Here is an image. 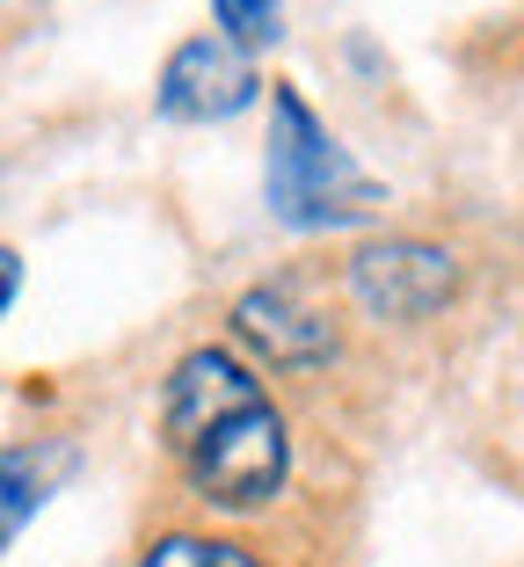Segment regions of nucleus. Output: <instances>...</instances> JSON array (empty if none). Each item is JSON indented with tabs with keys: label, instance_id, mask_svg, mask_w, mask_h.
<instances>
[{
	"label": "nucleus",
	"instance_id": "obj_10",
	"mask_svg": "<svg viewBox=\"0 0 524 567\" xmlns=\"http://www.w3.org/2000/svg\"><path fill=\"white\" fill-rule=\"evenodd\" d=\"M16 291H22V255H16V248H0V320H8Z\"/></svg>",
	"mask_w": 524,
	"mask_h": 567
},
{
	"label": "nucleus",
	"instance_id": "obj_9",
	"mask_svg": "<svg viewBox=\"0 0 524 567\" xmlns=\"http://www.w3.org/2000/svg\"><path fill=\"white\" fill-rule=\"evenodd\" d=\"M219 16V37L240 51H270L285 37V0H212Z\"/></svg>",
	"mask_w": 524,
	"mask_h": 567
},
{
	"label": "nucleus",
	"instance_id": "obj_3",
	"mask_svg": "<svg viewBox=\"0 0 524 567\" xmlns=\"http://www.w3.org/2000/svg\"><path fill=\"white\" fill-rule=\"evenodd\" d=\"M350 299L372 320H401V328L430 320L459 299V255L438 248V240H415V234L364 240L350 255Z\"/></svg>",
	"mask_w": 524,
	"mask_h": 567
},
{
	"label": "nucleus",
	"instance_id": "obj_4",
	"mask_svg": "<svg viewBox=\"0 0 524 567\" xmlns=\"http://www.w3.org/2000/svg\"><path fill=\"white\" fill-rule=\"evenodd\" d=\"M255 95H263L255 59L240 44H226L219 30L175 44L161 81H153V110L168 124H226V117H240V110H255Z\"/></svg>",
	"mask_w": 524,
	"mask_h": 567
},
{
	"label": "nucleus",
	"instance_id": "obj_5",
	"mask_svg": "<svg viewBox=\"0 0 524 567\" xmlns=\"http://www.w3.org/2000/svg\"><path fill=\"white\" fill-rule=\"evenodd\" d=\"M248 401H263V379L240 364L234 350H189L183 364L168 371V393H161V436L168 451H189L204 430H219L226 415H240Z\"/></svg>",
	"mask_w": 524,
	"mask_h": 567
},
{
	"label": "nucleus",
	"instance_id": "obj_1",
	"mask_svg": "<svg viewBox=\"0 0 524 567\" xmlns=\"http://www.w3.org/2000/svg\"><path fill=\"white\" fill-rule=\"evenodd\" d=\"M263 204L291 234H342L387 204V183L364 175L350 146L314 117L299 87H270V138H263Z\"/></svg>",
	"mask_w": 524,
	"mask_h": 567
},
{
	"label": "nucleus",
	"instance_id": "obj_8",
	"mask_svg": "<svg viewBox=\"0 0 524 567\" xmlns=\"http://www.w3.org/2000/svg\"><path fill=\"white\" fill-rule=\"evenodd\" d=\"M138 567H263L248 546H234V538H204V532H168L153 538L146 560Z\"/></svg>",
	"mask_w": 524,
	"mask_h": 567
},
{
	"label": "nucleus",
	"instance_id": "obj_2",
	"mask_svg": "<svg viewBox=\"0 0 524 567\" xmlns=\"http://www.w3.org/2000/svg\"><path fill=\"white\" fill-rule=\"evenodd\" d=\"M183 473H189V487H197V502L234 509V517L277 502L285 481H291V430H285V415H277V401L263 393V401H248L240 415H226L219 430H204L197 444L183 451Z\"/></svg>",
	"mask_w": 524,
	"mask_h": 567
},
{
	"label": "nucleus",
	"instance_id": "obj_7",
	"mask_svg": "<svg viewBox=\"0 0 524 567\" xmlns=\"http://www.w3.org/2000/svg\"><path fill=\"white\" fill-rule=\"evenodd\" d=\"M73 466H81V451H73L66 436H37V444L0 451V553L16 546V538L30 532L37 509L73 481Z\"/></svg>",
	"mask_w": 524,
	"mask_h": 567
},
{
	"label": "nucleus",
	"instance_id": "obj_6",
	"mask_svg": "<svg viewBox=\"0 0 524 567\" xmlns=\"http://www.w3.org/2000/svg\"><path fill=\"white\" fill-rule=\"evenodd\" d=\"M234 334L255 357H270L277 371H321V364H336V350H342V334L328 328L291 284H248L234 299Z\"/></svg>",
	"mask_w": 524,
	"mask_h": 567
}]
</instances>
